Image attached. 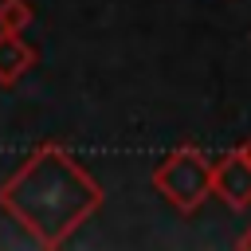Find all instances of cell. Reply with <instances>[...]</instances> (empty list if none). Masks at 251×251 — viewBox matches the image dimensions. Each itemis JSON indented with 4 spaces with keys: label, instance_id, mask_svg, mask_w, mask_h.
<instances>
[{
    "label": "cell",
    "instance_id": "obj_7",
    "mask_svg": "<svg viewBox=\"0 0 251 251\" xmlns=\"http://www.w3.org/2000/svg\"><path fill=\"white\" fill-rule=\"evenodd\" d=\"M239 153H243V157H247V161H251V137H247V145H243V149H239Z\"/></svg>",
    "mask_w": 251,
    "mask_h": 251
},
{
    "label": "cell",
    "instance_id": "obj_1",
    "mask_svg": "<svg viewBox=\"0 0 251 251\" xmlns=\"http://www.w3.org/2000/svg\"><path fill=\"white\" fill-rule=\"evenodd\" d=\"M0 208L43 247H63L71 231L102 208V188L59 145L35 149L0 188Z\"/></svg>",
    "mask_w": 251,
    "mask_h": 251
},
{
    "label": "cell",
    "instance_id": "obj_6",
    "mask_svg": "<svg viewBox=\"0 0 251 251\" xmlns=\"http://www.w3.org/2000/svg\"><path fill=\"white\" fill-rule=\"evenodd\" d=\"M239 251H251V231H247V235L239 239Z\"/></svg>",
    "mask_w": 251,
    "mask_h": 251
},
{
    "label": "cell",
    "instance_id": "obj_2",
    "mask_svg": "<svg viewBox=\"0 0 251 251\" xmlns=\"http://www.w3.org/2000/svg\"><path fill=\"white\" fill-rule=\"evenodd\" d=\"M153 184L176 212H196L204 196L212 192V165L204 161L200 149L184 145V149H173L153 169Z\"/></svg>",
    "mask_w": 251,
    "mask_h": 251
},
{
    "label": "cell",
    "instance_id": "obj_5",
    "mask_svg": "<svg viewBox=\"0 0 251 251\" xmlns=\"http://www.w3.org/2000/svg\"><path fill=\"white\" fill-rule=\"evenodd\" d=\"M31 24L27 0H0V31H24Z\"/></svg>",
    "mask_w": 251,
    "mask_h": 251
},
{
    "label": "cell",
    "instance_id": "obj_4",
    "mask_svg": "<svg viewBox=\"0 0 251 251\" xmlns=\"http://www.w3.org/2000/svg\"><path fill=\"white\" fill-rule=\"evenodd\" d=\"M31 63H35V51L20 39V31H0V82L12 86Z\"/></svg>",
    "mask_w": 251,
    "mask_h": 251
},
{
    "label": "cell",
    "instance_id": "obj_3",
    "mask_svg": "<svg viewBox=\"0 0 251 251\" xmlns=\"http://www.w3.org/2000/svg\"><path fill=\"white\" fill-rule=\"evenodd\" d=\"M212 192L227 204V208H251V161L235 149L227 157H220L212 165Z\"/></svg>",
    "mask_w": 251,
    "mask_h": 251
}]
</instances>
